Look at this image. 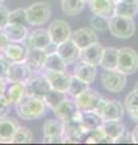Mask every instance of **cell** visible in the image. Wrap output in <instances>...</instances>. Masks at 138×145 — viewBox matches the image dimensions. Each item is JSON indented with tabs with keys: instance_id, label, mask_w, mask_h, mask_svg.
I'll return each mask as SVG.
<instances>
[{
	"instance_id": "d6a6232c",
	"label": "cell",
	"mask_w": 138,
	"mask_h": 145,
	"mask_svg": "<svg viewBox=\"0 0 138 145\" xmlns=\"http://www.w3.org/2000/svg\"><path fill=\"white\" fill-rule=\"evenodd\" d=\"M64 98H66V93L59 92V91H56V89L51 88L47 92V94L44 97V102L46 104V106H49L50 109L55 110V109L61 104V102L63 101Z\"/></svg>"
},
{
	"instance_id": "ab89813d",
	"label": "cell",
	"mask_w": 138,
	"mask_h": 145,
	"mask_svg": "<svg viewBox=\"0 0 138 145\" xmlns=\"http://www.w3.org/2000/svg\"><path fill=\"white\" fill-rule=\"evenodd\" d=\"M10 106H11V104L9 103L5 98L3 96L0 97V117L7 116L9 111H10Z\"/></svg>"
},
{
	"instance_id": "4dcf8cb0",
	"label": "cell",
	"mask_w": 138,
	"mask_h": 145,
	"mask_svg": "<svg viewBox=\"0 0 138 145\" xmlns=\"http://www.w3.org/2000/svg\"><path fill=\"white\" fill-rule=\"evenodd\" d=\"M61 7L67 16H76L84 10L85 3L82 0H61Z\"/></svg>"
},
{
	"instance_id": "d590c367",
	"label": "cell",
	"mask_w": 138,
	"mask_h": 145,
	"mask_svg": "<svg viewBox=\"0 0 138 145\" xmlns=\"http://www.w3.org/2000/svg\"><path fill=\"white\" fill-rule=\"evenodd\" d=\"M9 23H16V24H23V25H29L27 21V12L26 8H16L10 12L9 17Z\"/></svg>"
},
{
	"instance_id": "60d3db41",
	"label": "cell",
	"mask_w": 138,
	"mask_h": 145,
	"mask_svg": "<svg viewBox=\"0 0 138 145\" xmlns=\"http://www.w3.org/2000/svg\"><path fill=\"white\" fill-rule=\"evenodd\" d=\"M114 143H122V144H126V143H133V138H132V133H127L126 131L124 132L120 137H119Z\"/></svg>"
},
{
	"instance_id": "7bdbcfd3",
	"label": "cell",
	"mask_w": 138,
	"mask_h": 145,
	"mask_svg": "<svg viewBox=\"0 0 138 145\" xmlns=\"http://www.w3.org/2000/svg\"><path fill=\"white\" fill-rule=\"evenodd\" d=\"M9 42L10 41H9L7 36L5 35V33H4V30L0 29V51H3V50L7 46Z\"/></svg>"
},
{
	"instance_id": "9c48e42d",
	"label": "cell",
	"mask_w": 138,
	"mask_h": 145,
	"mask_svg": "<svg viewBox=\"0 0 138 145\" xmlns=\"http://www.w3.org/2000/svg\"><path fill=\"white\" fill-rule=\"evenodd\" d=\"M33 69L26 62H12L9 65L6 79L10 81L26 84L30 79Z\"/></svg>"
},
{
	"instance_id": "8992f818",
	"label": "cell",
	"mask_w": 138,
	"mask_h": 145,
	"mask_svg": "<svg viewBox=\"0 0 138 145\" xmlns=\"http://www.w3.org/2000/svg\"><path fill=\"white\" fill-rule=\"evenodd\" d=\"M102 86L112 93H119L125 88L126 86V75L124 72L115 70H104L101 76Z\"/></svg>"
},
{
	"instance_id": "2e32d148",
	"label": "cell",
	"mask_w": 138,
	"mask_h": 145,
	"mask_svg": "<svg viewBox=\"0 0 138 145\" xmlns=\"http://www.w3.org/2000/svg\"><path fill=\"white\" fill-rule=\"evenodd\" d=\"M102 53H103V47L99 42H95L87 46L85 48L80 50V56L79 59L81 62L89 63L91 65L97 67L101 64V58H102Z\"/></svg>"
},
{
	"instance_id": "ee69618b",
	"label": "cell",
	"mask_w": 138,
	"mask_h": 145,
	"mask_svg": "<svg viewBox=\"0 0 138 145\" xmlns=\"http://www.w3.org/2000/svg\"><path fill=\"white\" fill-rule=\"evenodd\" d=\"M132 138H133V143L135 144H138V125L133 128V131H132Z\"/></svg>"
},
{
	"instance_id": "7402d4cb",
	"label": "cell",
	"mask_w": 138,
	"mask_h": 145,
	"mask_svg": "<svg viewBox=\"0 0 138 145\" xmlns=\"http://www.w3.org/2000/svg\"><path fill=\"white\" fill-rule=\"evenodd\" d=\"M18 126L17 121L12 117H0V143H11Z\"/></svg>"
},
{
	"instance_id": "30bf717a",
	"label": "cell",
	"mask_w": 138,
	"mask_h": 145,
	"mask_svg": "<svg viewBox=\"0 0 138 145\" xmlns=\"http://www.w3.org/2000/svg\"><path fill=\"white\" fill-rule=\"evenodd\" d=\"M101 98H102L101 94H98L96 91L87 88L79 96H76L74 101L80 111H95Z\"/></svg>"
},
{
	"instance_id": "f546056e",
	"label": "cell",
	"mask_w": 138,
	"mask_h": 145,
	"mask_svg": "<svg viewBox=\"0 0 138 145\" xmlns=\"http://www.w3.org/2000/svg\"><path fill=\"white\" fill-rule=\"evenodd\" d=\"M45 137L63 135V121L59 119H47L43 126Z\"/></svg>"
},
{
	"instance_id": "4316f807",
	"label": "cell",
	"mask_w": 138,
	"mask_h": 145,
	"mask_svg": "<svg viewBox=\"0 0 138 145\" xmlns=\"http://www.w3.org/2000/svg\"><path fill=\"white\" fill-rule=\"evenodd\" d=\"M101 129H102V132L107 135L109 139H112L114 143L115 140L125 132V125L121 122V120L103 121V123L101 125Z\"/></svg>"
},
{
	"instance_id": "6da1fadb",
	"label": "cell",
	"mask_w": 138,
	"mask_h": 145,
	"mask_svg": "<svg viewBox=\"0 0 138 145\" xmlns=\"http://www.w3.org/2000/svg\"><path fill=\"white\" fill-rule=\"evenodd\" d=\"M45 110H46V104L43 98L33 97L27 93L16 104V112L18 117L27 121L40 119L45 114Z\"/></svg>"
},
{
	"instance_id": "bcb514c9",
	"label": "cell",
	"mask_w": 138,
	"mask_h": 145,
	"mask_svg": "<svg viewBox=\"0 0 138 145\" xmlns=\"http://www.w3.org/2000/svg\"><path fill=\"white\" fill-rule=\"evenodd\" d=\"M4 85H5V79H0V97L3 96L4 92Z\"/></svg>"
},
{
	"instance_id": "277c9868",
	"label": "cell",
	"mask_w": 138,
	"mask_h": 145,
	"mask_svg": "<svg viewBox=\"0 0 138 145\" xmlns=\"http://www.w3.org/2000/svg\"><path fill=\"white\" fill-rule=\"evenodd\" d=\"M27 21L29 25L38 27L46 24L51 17V7L45 1H36L26 8Z\"/></svg>"
},
{
	"instance_id": "5bb4252c",
	"label": "cell",
	"mask_w": 138,
	"mask_h": 145,
	"mask_svg": "<svg viewBox=\"0 0 138 145\" xmlns=\"http://www.w3.org/2000/svg\"><path fill=\"white\" fill-rule=\"evenodd\" d=\"M70 39L80 50L90 46V45L95 44V42H98V36L96 34V31L91 28H86V27L75 30L74 33L72 34Z\"/></svg>"
},
{
	"instance_id": "f6af8a7d",
	"label": "cell",
	"mask_w": 138,
	"mask_h": 145,
	"mask_svg": "<svg viewBox=\"0 0 138 145\" xmlns=\"http://www.w3.org/2000/svg\"><path fill=\"white\" fill-rule=\"evenodd\" d=\"M130 116L132 117L133 120H136V121H138V108H136V109H133V110H131L130 112Z\"/></svg>"
},
{
	"instance_id": "ac0fdd59",
	"label": "cell",
	"mask_w": 138,
	"mask_h": 145,
	"mask_svg": "<svg viewBox=\"0 0 138 145\" xmlns=\"http://www.w3.org/2000/svg\"><path fill=\"white\" fill-rule=\"evenodd\" d=\"M53 111L56 114L57 119L62 121L73 119V117H78L80 115V110L76 106L75 101H70V99H67V98H64L61 102V104Z\"/></svg>"
},
{
	"instance_id": "e575fe53",
	"label": "cell",
	"mask_w": 138,
	"mask_h": 145,
	"mask_svg": "<svg viewBox=\"0 0 138 145\" xmlns=\"http://www.w3.org/2000/svg\"><path fill=\"white\" fill-rule=\"evenodd\" d=\"M90 24L92 29L98 31H105L109 30V18L101 16V15H93L90 20Z\"/></svg>"
},
{
	"instance_id": "681fc988",
	"label": "cell",
	"mask_w": 138,
	"mask_h": 145,
	"mask_svg": "<svg viewBox=\"0 0 138 145\" xmlns=\"http://www.w3.org/2000/svg\"><path fill=\"white\" fill-rule=\"evenodd\" d=\"M4 1H5V0H0V5H1V4H4Z\"/></svg>"
},
{
	"instance_id": "7a4b0ae2",
	"label": "cell",
	"mask_w": 138,
	"mask_h": 145,
	"mask_svg": "<svg viewBox=\"0 0 138 145\" xmlns=\"http://www.w3.org/2000/svg\"><path fill=\"white\" fill-rule=\"evenodd\" d=\"M109 31L118 39H130L136 31V23L133 18L114 15L109 18Z\"/></svg>"
},
{
	"instance_id": "7dc6e473",
	"label": "cell",
	"mask_w": 138,
	"mask_h": 145,
	"mask_svg": "<svg viewBox=\"0 0 138 145\" xmlns=\"http://www.w3.org/2000/svg\"><path fill=\"white\" fill-rule=\"evenodd\" d=\"M135 91H136V92H138V81H137L136 85H135Z\"/></svg>"
},
{
	"instance_id": "4fadbf2b",
	"label": "cell",
	"mask_w": 138,
	"mask_h": 145,
	"mask_svg": "<svg viewBox=\"0 0 138 145\" xmlns=\"http://www.w3.org/2000/svg\"><path fill=\"white\" fill-rule=\"evenodd\" d=\"M3 56L12 62H24L28 54V47L24 42H9L7 46L1 51Z\"/></svg>"
},
{
	"instance_id": "f907efd6",
	"label": "cell",
	"mask_w": 138,
	"mask_h": 145,
	"mask_svg": "<svg viewBox=\"0 0 138 145\" xmlns=\"http://www.w3.org/2000/svg\"><path fill=\"white\" fill-rule=\"evenodd\" d=\"M1 54H3V53H1V51H0V57H1Z\"/></svg>"
},
{
	"instance_id": "9a60e30c",
	"label": "cell",
	"mask_w": 138,
	"mask_h": 145,
	"mask_svg": "<svg viewBox=\"0 0 138 145\" xmlns=\"http://www.w3.org/2000/svg\"><path fill=\"white\" fill-rule=\"evenodd\" d=\"M56 52L59 54V57H61L67 64L75 63L79 59V56H80V48L73 42L72 39H69L62 44H58Z\"/></svg>"
},
{
	"instance_id": "603a6c76",
	"label": "cell",
	"mask_w": 138,
	"mask_h": 145,
	"mask_svg": "<svg viewBox=\"0 0 138 145\" xmlns=\"http://www.w3.org/2000/svg\"><path fill=\"white\" fill-rule=\"evenodd\" d=\"M46 57H47L46 50L38 48V47H30L28 48V54H27V58L24 62L33 70H38V69H43Z\"/></svg>"
},
{
	"instance_id": "d4e9b609",
	"label": "cell",
	"mask_w": 138,
	"mask_h": 145,
	"mask_svg": "<svg viewBox=\"0 0 138 145\" xmlns=\"http://www.w3.org/2000/svg\"><path fill=\"white\" fill-rule=\"evenodd\" d=\"M138 12V0H118L115 1V15L133 18Z\"/></svg>"
},
{
	"instance_id": "ffe728a7",
	"label": "cell",
	"mask_w": 138,
	"mask_h": 145,
	"mask_svg": "<svg viewBox=\"0 0 138 145\" xmlns=\"http://www.w3.org/2000/svg\"><path fill=\"white\" fill-rule=\"evenodd\" d=\"M3 30L7 36L9 41L11 42H22L28 36V28H27V25L23 24L7 23L3 28Z\"/></svg>"
},
{
	"instance_id": "836d02e7",
	"label": "cell",
	"mask_w": 138,
	"mask_h": 145,
	"mask_svg": "<svg viewBox=\"0 0 138 145\" xmlns=\"http://www.w3.org/2000/svg\"><path fill=\"white\" fill-rule=\"evenodd\" d=\"M87 88H89V85H87L86 82H84V81L80 80L79 78H76V76L72 75L67 93L69 94V96H72V97L75 98L76 96H79L80 93H82Z\"/></svg>"
},
{
	"instance_id": "44dd1931",
	"label": "cell",
	"mask_w": 138,
	"mask_h": 145,
	"mask_svg": "<svg viewBox=\"0 0 138 145\" xmlns=\"http://www.w3.org/2000/svg\"><path fill=\"white\" fill-rule=\"evenodd\" d=\"M84 134L85 131L80 122V115L78 117H73V119L63 121V137L81 139Z\"/></svg>"
},
{
	"instance_id": "d6986e66",
	"label": "cell",
	"mask_w": 138,
	"mask_h": 145,
	"mask_svg": "<svg viewBox=\"0 0 138 145\" xmlns=\"http://www.w3.org/2000/svg\"><path fill=\"white\" fill-rule=\"evenodd\" d=\"M89 6L93 15H101L107 18H110L115 15L114 0H90Z\"/></svg>"
},
{
	"instance_id": "52a82bcc",
	"label": "cell",
	"mask_w": 138,
	"mask_h": 145,
	"mask_svg": "<svg viewBox=\"0 0 138 145\" xmlns=\"http://www.w3.org/2000/svg\"><path fill=\"white\" fill-rule=\"evenodd\" d=\"M49 34H50V39L51 42L53 44H62L64 41H67L72 38V29L69 27L67 21L63 20H56L52 23H50L49 27Z\"/></svg>"
},
{
	"instance_id": "816d5d0a",
	"label": "cell",
	"mask_w": 138,
	"mask_h": 145,
	"mask_svg": "<svg viewBox=\"0 0 138 145\" xmlns=\"http://www.w3.org/2000/svg\"><path fill=\"white\" fill-rule=\"evenodd\" d=\"M114 1H118V0H114Z\"/></svg>"
},
{
	"instance_id": "74e56055",
	"label": "cell",
	"mask_w": 138,
	"mask_h": 145,
	"mask_svg": "<svg viewBox=\"0 0 138 145\" xmlns=\"http://www.w3.org/2000/svg\"><path fill=\"white\" fill-rule=\"evenodd\" d=\"M9 17H10V11L1 4L0 5V29H3L9 23Z\"/></svg>"
},
{
	"instance_id": "f1b7e54d",
	"label": "cell",
	"mask_w": 138,
	"mask_h": 145,
	"mask_svg": "<svg viewBox=\"0 0 138 145\" xmlns=\"http://www.w3.org/2000/svg\"><path fill=\"white\" fill-rule=\"evenodd\" d=\"M67 63L64 62L57 52L47 53L46 61L44 63L43 70H51V71H67Z\"/></svg>"
},
{
	"instance_id": "3957f363",
	"label": "cell",
	"mask_w": 138,
	"mask_h": 145,
	"mask_svg": "<svg viewBox=\"0 0 138 145\" xmlns=\"http://www.w3.org/2000/svg\"><path fill=\"white\" fill-rule=\"evenodd\" d=\"M95 112L102 117L103 121H118L124 117L125 106L119 101L107 99L102 97L99 99V103L96 108Z\"/></svg>"
},
{
	"instance_id": "8fae6325",
	"label": "cell",
	"mask_w": 138,
	"mask_h": 145,
	"mask_svg": "<svg viewBox=\"0 0 138 145\" xmlns=\"http://www.w3.org/2000/svg\"><path fill=\"white\" fill-rule=\"evenodd\" d=\"M26 94V84L16 82V81H10L5 79V85H4V92L3 97L6 99L12 105L16 104L24 97Z\"/></svg>"
},
{
	"instance_id": "8d00e7d4",
	"label": "cell",
	"mask_w": 138,
	"mask_h": 145,
	"mask_svg": "<svg viewBox=\"0 0 138 145\" xmlns=\"http://www.w3.org/2000/svg\"><path fill=\"white\" fill-rule=\"evenodd\" d=\"M124 106H125L127 112H130L131 110H133V109L138 108V92H136L135 89L131 91L125 98Z\"/></svg>"
},
{
	"instance_id": "c3c4849f",
	"label": "cell",
	"mask_w": 138,
	"mask_h": 145,
	"mask_svg": "<svg viewBox=\"0 0 138 145\" xmlns=\"http://www.w3.org/2000/svg\"><path fill=\"white\" fill-rule=\"evenodd\" d=\"M82 1H84L85 4H87V3H89V1H90V0H82Z\"/></svg>"
},
{
	"instance_id": "484cf974",
	"label": "cell",
	"mask_w": 138,
	"mask_h": 145,
	"mask_svg": "<svg viewBox=\"0 0 138 145\" xmlns=\"http://www.w3.org/2000/svg\"><path fill=\"white\" fill-rule=\"evenodd\" d=\"M80 122L84 127L85 133H87L101 127V125L103 123V120L95 111H80Z\"/></svg>"
},
{
	"instance_id": "cb8c5ba5",
	"label": "cell",
	"mask_w": 138,
	"mask_h": 145,
	"mask_svg": "<svg viewBox=\"0 0 138 145\" xmlns=\"http://www.w3.org/2000/svg\"><path fill=\"white\" fill-rule=\"evenodd\" d=\"M73 75L76 76V78H79L80 80H82L87 85H91L96 79L97 71H96L95 65H91L89 63L80 61L79 63H76V65L74 68V74Z\"/></svg>"
},
{
	"instance_id": "7c38bea8",
	"label": "cell",
	"mask_w": 138,
	"mask_h": 145,
	"mask_svg": "<svg viewBox=\"0 0 138 145\" xmlns=\"http://www.w3.org/2000/svg\"><path fill=\"white\" fill-rule=\"evenodd\" d=\"M44 71H45L44 76L47 79L52 89L67 93L69 82H70V75L67 74V71H51V70H44Z\"/></svg>"
},
{
	"instance_id": "b9f144b4",
	"label": "cell",
	"mask_w": 138,
	"mask_h": 145,
	"mask_svg": "<svg viewBox=\"0 0 138 145\" xmlns=\"http://www.w3.org/2000/svg\"><path fill=\"white\" fill-rule=\"evenodd\" d=\"M43 143L45 144H59L63 143V135H56V137H44Z\"/></svg>"
},
{
	"instance_id": "83f0119b",
	"label": "cell",
	"mask_w": 138,
	"mask_h": 145,
	"mask_svg": "<svg viewBox=\"0 0 138 145\" xmlns=\"http://www.w3.org/2000/svg\"><path fill=\"white\" fill-rule=\"evenodd\" d=\"M118 52L119 50L115 47L103 48L102 58H101V67L104 70H115L118 69Z\"/></svg>"
},
{
	"instance_id": "f35d334b",
	"label": "cell",
	"mask_w": 138,
	"mask_h": 145,
	"mask_svg": "<svg viewBox=\"0 0 138 145\" xmlns=\"http://www.w3.org/2000/svg\"><path fill=\"white\" fill-rule=\"evenodd\" d=\"M10 63L11 62L6 59L1 54V57H0V79H6V74H7V69Z\"/></svg>"
},
{
	"instance_id": "5b68a950",
	"label": "cell",
	"mask_w": 138,
	"mask_h": 145,
	"mask_svg": "<svg viewBox=\"0 0 138 145\" xmlns=\"http://www.w3.org/2000/svg\"><path fill=\"white\" fill-rule=\"evenodd\" d=\"M138 69V53L131 47L119 48L118 70L125 75H131Z\"/></svg>"
},
{
	"instance_id": "ba28073f",
	"label": "cell",
	"mask_w": 138,
	"mask_h": 145,
	"mask_svg": "<svg viewBox=\"0 0 138 145\" xmlns=\"http://www.w3.org/2000/svg\"><path fill=\"white\" fill-rule=\"evenodd\" d=\"M51 89L47 79L43 75H36L30 76V79L26 82V93L33 97L43 98L47 94V92Z\"/></svg>"
},
{
	"instance_id": "e0dca14e",
	"label": "cell",
	"mask_w": 138,
	"mask_h": 145,
	"mask_svg": "<svg viewBox=\"0 0 138 145\" xmlns=\"http://www.w3.org/2000/svg\"><path fill=\"white\" fill-rule=\"evenodd\" d=\"M27 47L30 48V47H38V48H46L51 44V39H50V34H49V30L46 29H35L30 33V35H28L24 41Z\"/></svg>"
},
{
	"instance_id": "1f68e13d",
	"label": "cell",
	"mask_w": 138,
	"mask_h": 145,
	"mask_svg": "<svg viewBox=\"0 0 138 145\" xmlns=\"http://www.w3.org/2000/svg\"><path fill=\"white\" fill-rule=\"evenodd\" d=\"M33 142V134H32L30 129H28L27 127L18 126L15 134L11 139V143L13 144H29Z\"/></svg>"
}]
</instances>
